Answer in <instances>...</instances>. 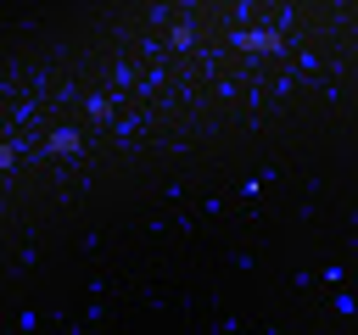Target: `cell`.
I'll return each instance as SVG.
<instances>
[{"mask_svg":"<svg viewBox=\"0 0 358 335\" xmlns=\"http://www.w3.org/2000/svg\"><path fill=\"white\" fill-rule=\"evenodd\" d=\"M45 151H78V128H56V134L45 140Z\"/></svg>","mask_w":358,"mask_h":335,"instance_id":"6da1fadb","label":"cell"},{"mask_svg":"<svg viewBox=\"0 0 358 335\" xmlns=\"http://www.w3.org/2000/svg\"><path fill=\"white\" fill-rule=\"evenodd\" d=\"M11 156H17V145H0V168H6V162H11Z\"/></svg>","mask_w":358,"mask_h":335,"instance_id":"7a4b0ae2","label":"cell"}]
</instances>
